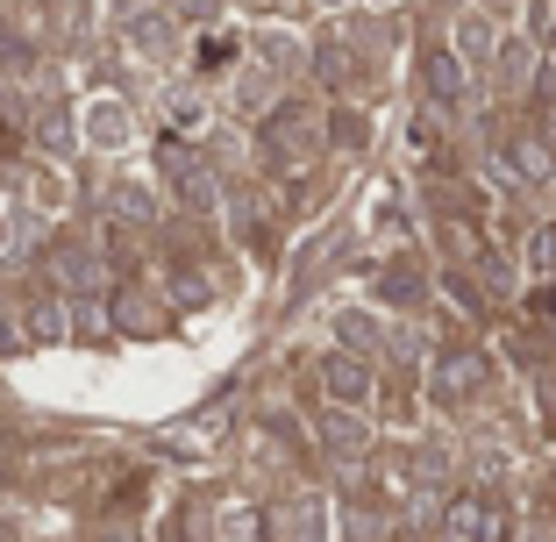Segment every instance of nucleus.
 <instances>
[{"instance_id":"f257e3e1","label":"nucleus","mask_w":556,"mask_h":542,"mask_svg":"<svg viewBox=\"0 0 556 542\" xmlns=\"http://www.w3.org/2000/svg\"><path fill=\"white\" fill-rule=\"evenodd\" d=\"M507 535H514V507L485 486H471L442 507V542H507Z\"/></svg>"},{"instance_id":"f03ea898","label":"nucleus","mask_w":556,"mask_h":542,"mask_svg":"<svg viewBox=\"0 0 556 542\" xmlns=\"http://www.w3.org/2000/svg\"><path fill=\"white\" fill-rule=\"evenodd\" d=\"M485 386H492V357L485 350H442L435 371H428V393H435L442 407H471Z\"/></svg>"},{"instance_id":"7ed1b4c3","label":"nucleus","mask_w":556,"mask_h":542,"mask_svg":"<svg viewBox=\"0 0 556 542\" xmlns=\"http://www.w3.org/2000/svg\"><path fill=\"white\" fill-rule=\"evenodd\" d=\"M500 172H507L521 193H542V186H556V136L514 129L507 143H500Z\"/></svg>"},{"instance_id":"20e7f679","label":"nucleus","mask_w":556,"mask_h":542,"mask_svg":"<svg viewBox=\"0 0 556 542\" xmlns=\"http://www.w3.org/2000/svg\"><path fill=\"white\" fill-rule=\"evenodd\" d=\"M307 150H314V115H300V108H286V115L264 129V157H271L278 172L307 165Z\"/></svg>"},{"instance_id":"39448f33","label":"nucleus","mask_w":556,"mask_h":542,"mask_svg":"<svg viewBox=\"0 0 556 542\" xmlns=\"http://www.w3.org/2000/svg\"><path fill=\"white\" fill-rule=\"evenodd\" d=\"M321 386L336 407H364L371 400V364H364V350L350 357V350H336V357H321Z\"/></svg>"},{"instance_id":"423d86ee","label":"nucleus","mask_w":556,"mask_h":542,"mask_svg":"<svg viewBox=\"0 0 556 542\" xmlns=\"http://www.w3.org/2000/svg\"><path fill=\"white\" fill-rule=\"evenodd\" d=\"M421 79H428V100L435 108H464V50H428V65H421Z\"/></svg>"},{"instance_id":"0eeeda50","label":"nucleus","mask_w":556,"mask_h":542,"mask_svg":"<svg viewBox=\"0 0 556 542\" xmlns=\"http://www.w3.org/2000/svg\"><path fill=\"white\" fill-rule=\"evenodd\" d=\"M321 443H328V457H364V450H371V428H364L350 407H336L321 421Z\"/></svg>"},{"instance_id":"6e6552de","label":"nucleus","mask_w":556,"mask_h":542,"mask_svg":"<svg viewBox=\"0 0 556 542\" xmlns=\"http://www.w3.org/2000/svg\"><path fill=\"white\" fill-rule=\"evenodd\" d=\"M278 528H286V542H321L328 535V507L321 500H300V507L278 514Z\"/></svg>"},{"instance_id":"1a4fd4ad","label":"nucleus","mask_w":556,"mask_h":542,"mask_svg":"<svg viewBox=\"0 0 556 542\" xmlns=\"http://www.w3.org/2000/svg\"><path fill=\"white\" fill-rule=\"evenodd\" d=\"M521 272H528L535 286H549V279H556V222H542V229L528 236V250H521Z\"/></svg>"},{"instance_id":"9d476101","label":"nucleus","mask_w":556,"mask_h":542,"mask_svg":"<svg viewBox=\"0 0 556 542\" xmlns=\"http://www.w3.org/2000/svg\"><path fill=\"white\" fill-rule=\"evenodd\" d=\"M457 50H464V58H500V29H492V15H464L457 22Z\"/></svg>"},{"instance_id":"9b49d317","label":"nucleus","mask_w":556,"mask_h":542,"mask_svg":"<svg viewBox=\"0 0 556 542\" xmlns=\"http://www.w3.org/2000/svg\"><path fill=\"white\" fill-rule=\"evenodd\" d=\"M528 79H535V50H528V43H500V86L521 93Z\"/></svg>"},{"instance_id":"f8f14e48","label":"nucleus","mask_w":556,"mask_h":542,"mask_svg":"<svg viewBox=\"0 0 556 542\" xmlns=\"http://www.w3.org/2000/svg\"><path fill=\"white\" fill-rule=\"evenodd\" d=\"M421 293H428V279L414 272V264H393V272H386V300H393V307H414Z\"/></svg>"},{"instance_id":"ddd939ff","label":"nucleus","mask_w":556,"mask_h":542,"mask_svg":"<svg viewBox=\"0 0 556 542\" xmlns=\"http://www.w3.org/2000/svg\"><path fill=\"white\" fill-rule=\"evenodd\" d=\"M343 343H357V350H378V322H371V314H343Z\"/></svg>"},{"instance_id":"4468645a","label":"nucleus","mask_w":556,"mask_h":542,"mask_svg":"<svg viewBox=\"0 0 556 542\" xmlns=\"http://www.w3.org/2000/svg\"><path fill=\"white\" fill-rule=\"evenodd\" d=\"M336 143L357 150V143H364V115H336Z\"/></svg>"},{"instance_id":"2eb2a0df","label":"nucleus","mask_w":556,"mask_h":542,"mask_svg":"<svg viewBox=\"0 0 556 542\" xmlns=\"http://www.w3.org/2000/svg\"><path fill=\"white\" fill-rule=\"evenodd\" d=\"M164 115H172V122H200V100L193 93H172V100H164Z\"/></svg>"},{"instance_id":"dca6fc26","label":"nucleus","mask_w":556,"mask_h":542,"mask_svg":"<svg viewBox=\"0 0 556 542\" xmlns=\"http://www.w3.org/2000/svg\"><path fill=\"white\" fill-rule=\"evenodd\" d=\"M115 207H122V214H150V200H143V186H115Z\"/></svg>"},{"instance_id":"f3484780","label":"nucleus","mask_w":556,"mask_h":542,"mask_svg":"<svg viewBox=\"0 0 556 542\" xmlns=\"http://www.w3.org/2000/svg\"><path fill=\"white\" fill-rule=\"evenodd\" d=\"M108 542H136V528H108Z\"/></svg>"}]
</instances>
